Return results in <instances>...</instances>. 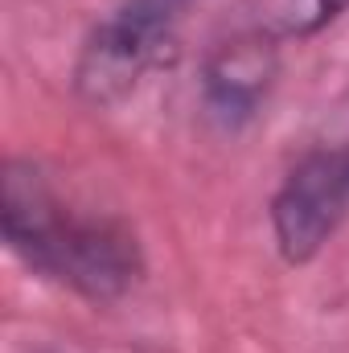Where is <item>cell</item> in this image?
Returning <instances> with one entry per match:
<instances>
[{
    "mask_svg": "<svg viewBox=\"0 0 349 353\" xmlns=\"http://www.w3.org/2000/svg\"><path fill=\"white\" fill-rule=\"evenodd\" d=\"M0 230L25 271L87 304H115L144 279V247L136 230L123 218L70 205L29 157H4Z\"/></svg>",
    "mask_w": 349,
    "mask_h": 353,
    "instance_id": "1",
    "label": "cell"
},
{
    "mask_svg": "<svg viewBox=\"0 0 349 353\" xmlns=\"http://www.w3.org/2000/svg\"><path fill=\"white\" fill-rule=\"evenodd\" d=\"M197 0H115L79 41L70 90L90 111H115L177 46Z\"/></svg>",
    "mask_w": 349,
    "mask_h": 353,
    "instance_id": "2",
    "label": "cell"
},
{
    "mask_svg": "<svg viewBox=\"0 0 349 353\" xmlns=\"http://www.w3.org/2000/svg\"><path fill=\"white\" fill-rule=\"evenodd\" d=\"M349 218V144H317L292 161L267 201L275 255L308 267Z\"/></svg>",
    "mask_w": 349,
    "mask_h": 353,
    "instance_id": "3",
    "label": "cell"
},
{
    "mask_svg": "<svg viewBox=\"0 0 349 353\" xmlns=\"http://www.w3.org/2000/svg\"><path fill=\"white\" fill-rule=\"evenodd\" d=\"M275 83H279V41H271L255 25L239 29L214 41L201 58L197 70L201 119L222 136H239L259 119Z\"/></svg>",
    "mask_w": 349,
    "mask_h": 353,
    "instance_id": "4",
    "label": "cell"
},
{
    "mask_svg": "<svg viewBox=\"0 0 349 353\" xmlns=\"http://www.w3.org/2000/svg\"><path fill=\"white\" fill-rule=\"evenodd\" d=\"M349 12V0H255V29L271 41H308L337 25Z\"/></svg>",
    "mask_w": 349,
    "mask_h": 353,
    "instance_id": "5",
    "label": "cell"
}]
</instances>
